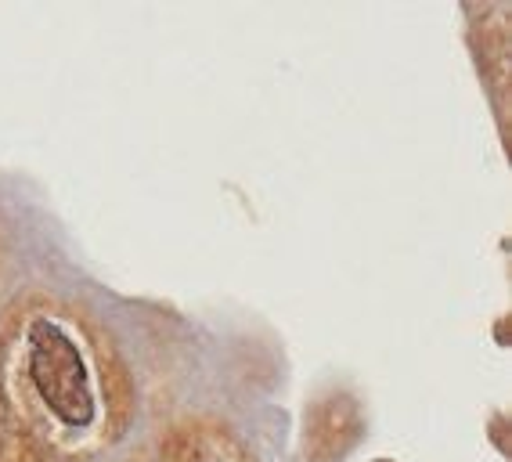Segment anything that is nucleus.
I'll return each mask as SVG.
<instances>
[{"instance_id":"obj_1","label":"nucleus","mask_w":512,"mask_h":462,"mask_svg":"<svg viewBox=\"0 0 512 462\" xmlns=\"http://www.w3.org/2000/svg\"><path fill=\"white\" fill-rule=\"evenodd\" d=\"M29 376L37 383L40 398L62 423L87 426L94 419V398L87 369L76 343L55 322H33L29 329Z\"/></svg>"}]
</instances>
